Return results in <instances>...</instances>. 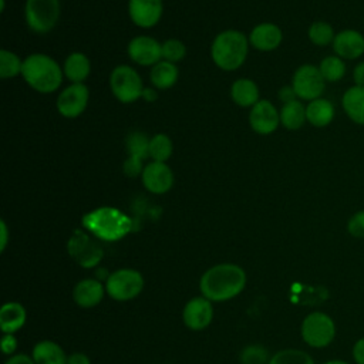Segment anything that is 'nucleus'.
I'll return each instance as SVG.
<instances>
[{"label": "nucleus", "instance_id": "8", "mask_svg": "<svg viewBox=\"0 0 364 364\" xmlns=\"http://www.w3.org/2000/svg\"><path fill=\"white\" fill-rule=\"evenodd\" d=\"M144 289V277L134 269H118L112 272L107 282L105 290L108 296L118 301L135 299Z\"/></svg>", "mask_w": 364, "mask_h": 364}, {"label": "nucleus", "instance_id": "24", "mask_svg": "<svg viewBox=\"0 0 364 364\" xmlns=\"http://www.w3.org/2000/svg\"><path fill=\"white\" fill-rule=\"evenodd\" d=\"M64 350L51 340L38 341L33 347V360L36 364H67Z\"/></svg>", "mask_w": 364, "mask_h": 364}, {"label": "nucleus", "instance_id": "46", "mask_svg": "<svg viewBox=\"0 0 364 364\" xmlns=\"http://www.w3.org/2000/svg\"><path fill=\"white\" fill-rule=\"evenodd\" d=\"M324 364H350V363H347L344 360H330V361H326Z\"/></svg>", "mask_w": 364, "mask_h": 364}, {"label": "nucleus", "instance_id": "37", "mask_svg": "<svg viewBox=\"0 0 364 364\" xmlns=\"http://www.w3.org/2000/svg\"><path fill=\"white\" fill-rule=\"evenodd\" d=\"M144 168H145L144 159L136 158V156H131V155H128V158L122 164V171L129 178H136V176L142 175Z\"/></svg>", "mask_w": 364, "mask_h": 364}, {"label": "nucleus", "instance_id": "18", "mask_svg": "<svg viewBox=\"0 0 364 364\" xmlns=\"http://www.w3.org/2000/svg\"><path fill=\"white\" fill-rule=\"evenodd\" d=\"M283 40V33L273 23H262L253 27L249 36V44L259 51L276 50Z\"/></svg>", "mask_w": 364, "mask_h": 364}, {"label": "nucleus", "instance_id": "34", "mask_svg": "<svg viewBox=\"0 0 364 364\" xmlns=\"http://www.w3.org/2000/svg\"><path fill=\"white\" fill-rule=\"evenodd\" d=\"M161 46H162V60L165 61L175 64L181 61L186 54L185 44L176 38H168Z\"/></svg>", "mask_w": 364, "mask_h": 364}, {"label": "nucleus", "instance_id": "27", "mask_svg": "<svg viewBox=\"0 0 364 364\" xmlns=\"http://www.w3.org/2000/svg\"><path fill=\"white\" fill-rule=\"evenodd\" d=\"M280 112V124L289 131L300 129L306 122V105L300 100L283 104Z\"/></svg>", "mask_w": 364, "mask_h": 364}, {"label": "nucleus", "instance_id": "17", "mask_svg": "<svg viewBox=\"0 0 364 364\" xmlns=\"http://www.w3.org/2000/svg\"><path fill=\"white\" fill-rule=\"evenodd\" d=\"M128 13L134 24L149 28L161 20L162 0H129Z\"/></svg>", "mask_w": 364, "mask_h": 364}, {"label": "nucleus", "instance_id": "11", "mask_svg": "<svg viewBox=\"0 0 364 364\" xmlns=\"http://www.w3.org/2000/svg\"><path fill=\"white\" fill-rule=\"evenodd\" d=\"M90 98L87 85L70 84L57 97V109L65 118H75L84 112Z\"/></svg>", "mask_w": 364, "mask_h": 364}, {"label": "nucleus", "instance_id": "16", "mask_svg": "<svg viewBox=\"0 0 364 364\" xmlns=\"http://www.w3.org/2000/svg\"><path fill=\"white\" fill-rule=\"evenodd\" d=\"M213 317V307L206 297H193L183 307L182 318L188 328L203 330L208 327Z\"/></svg>", "mask_w": 364, "mask_h": 364}, {"label": "nucleus", "instance_id": "25", "mask_svg": "<svg viewBox=\"0 0 364 364\" xmlns=\"http://www.w3.org/2000/svg\"><path fill=\"white\" fill-rule=\"evenodd\" d=\"M149 78L156 90H168L178 81V67L173 63L161 60L152 65Z\"/></svg>", "mask_w": 364, "mask_h": 364}, {"label": "nucleus", "instance_id": "15", "mask_svg": "<svg viewBox=\"0 0 364 364\" xmlns=\"http://www.w3.org/2000/svg\"><path fill=\"white\" fill-rule=\"evenodd\" d=\"M141 178L144 186L156 195L168 192L173 185V172L165 162H149L145 165Z\"/></svg>", "mask_w": 364, "mask_h": 364}, {"label": "nucleus", "instance_id": "9", "mask_svg": "<svg viewBox=\"0 0 364 364\" xmlns=\"http://www.w3.org/2000/svg\"><path fill=\"white\" fill-rule=\"evenodd\" d=\"M291 87L294 88L300 101H313L323 97L326 81L317 65L301 64L291 77Z\"/></svg>", "mask_w": 364, "mask_h": 364}, {"label": "nucleus", "instance_id": "42", "mask_svg": "<svg viewBox=\"0 0 364 364\" xmlns=\"http://www.w3.org/2000/svg\"><path fill=\"white\" fill-rule=\"evenodd\" d=\"M67 364H91V361L84 353H71L67 358Z\"/></svg>", "mask_w": 364, "mask_h": 364}, {"label": "nucleus", "instance_id": "30", "mask_svg": "<svg viewBox=\"0 0 364 364\" xmlns=\"http://www.w3.org/2000/svg\"><path fill=\"white\" fill-rule=\"evenodd\" d=\"M172 141L165 134H156L149 138V158L156 162H166L172 155Z\"/></svg>", "mask_w": 364, "mask_h": 364}, {"label": "nucleus", "instance_id": "7", "mask_svg": "<svg viewBox=\"0 0 364 364\" xmlns=\"http://www.w3.org/2000/svg\"><path fill=\"white\" fill-rule=\"evenodd\" d=\"M24 16L30 30L38 34L54 28L60 16V0H27Z\"/></svg>", "mask_w": 364, "mask_h": 364}, {"label": "nucleus", "instance_id": "40", "mask_svg": "<svg viewBox=\"0 0 364 364\" xmlns=\"http://www.w3.org/2000/svg\"><path fill=\"white\" fill-rule=\"evenodd\" d=\"M17 348V340L13 334H4L1 338V350L4 354H13Z\"/></svg>", "mask_w": 364, "mask_h": 364}, {"label": "nucleus", "instance_id": "29", "mask_svg": "<svg viewBox=\"0 0 364 364\" xmlns=\"http://www.w3.org/2000/svg\"><path fill=\"white\" fill-rule=\"evenodd\" d=\"M307 36L309 40L317 46V47H326V46H331L336 37V31L334 27L323 20H317L313 21L307 30Z\"/></svg>", "mask_w": 364, "mask_h": 364}, {"label": "nucleus", "instance_id": "45", "mask_svg": "<svg viewBox=\"0 0 364 364\" xmlns=\"http://www.w3.org/2000/svg\"><path fill=\"white\" fill-rule=\"evenodd\" d=\"M0 250L1 252H4V249H6V245H7V237H9V233H7V226H6V222L4 220H1L0 222Z\"/></svg>", "mask_w": 364, "mask_h": 364}, {"label": "nucleus", "instance_id": "6", "mask_svg": "<svg viewBox=\"0 0 364 364\" xmlns=\"http://www.w3.org/2000/svg\"><path fill=\"white\" fill-rule=\"evenodd\" d=\"M109 88L118 101L129 104L142 97L145 87L139 74L132 67L121 64L111 71Z\"/></svg>", "mask_w": 364, "mask_h": 364}, {"label": "nucleus", "instance_id": "36", "mask_svg": "<svg viewBox=\"0 0 364 364\" xmlns=\"http://www.w3.org/2000/svg\"><path fill=\"white\" fill-rule=\"evenodd\" d=\"M347 233L355 239H364V209L354 212L346 225Z\"/></svg>", "mask_w": 364, "mask_h": 364}, {"label": "nucleus", "instance_id": "13", "mask_svg": "<svg viewBox=\"0 0 364 364\" xmlns=\"http://www.w3.org/2000/svg\"><path fill=\"white\" fill-rule=\"evenodd\" d=\"M249 124L256 134L269 135L280 124V112L267 100H259L249 112Z\"/></svg>", "mask_w": 364, "mask_h": 364}, {"label": "nucleus", "instance_id": "4", "mask_svg": "<svg viewBox=\"0 0 364 364\" xmlns=\"http://www.w3.org/2000/svg\"><path fill=\"white\" fill-rule=\"evenodd\" d=\"M247 51L249 38L237 30H225L219 33L210 46L213 63L225 71L237 70L245 63Z\"/></svg>", "mask_w": 364, "mask_h": 364}, {"label": "nucleus", "instance_id": "28", "mask_svg": "<svg viewBox=\"0 0 364 364\" xmlns=\"http://www.w3.org/2000/svg\"><path fill=\"white\" fill-rule=\"evenodd\" d=\"M326 82H338L347 74V64L336 54L324 57L317 65Z\"/></svg>", "mask_w": 364, "mask_h": 364}, {"label": "nucleus", "instance_id": "39", "mask_svg": "<svg viewBox=\"0 0 364 364\" xmlns=\"http://www.w3.org/2000/svg\"><path fill=\"white\" fill-rule=\"evenodd\" d=\"M279 100L283 102V104H287V102H291V101H296L299 100L297 98V94L294 91V88L290 85H283L280 90H279Z\"/></svg>", "mask_w": 364, "mask_h": 364}, {"label": "nucleus", "instance_id": "26", "mask_svg": "<svg viewBox=\"0 0 364 364\" xmlns=\"http://www.w3.org/2000/svg\"><path fill=\"white\" fill-rule=\"evenodd\" d=\"M230 95L235 104L240 107H253L259 101V88L249 78H239L232 84Z\"/></svg>", "mask_w": 364, "mask_h": 364}, {"label": "nucleus", "instance_id": "22", "mask_svg": "<svg viewBox=\"0 0 364 364\" xmlns=\"http://www.w3.org/2000/svg\"><path fill=\"white\" fill-rule=\"evenodd\" d=\"M90 71H91V63L88 57L80 51L71 53L64 61L63 73L65 78L71 81V84L82 82L90 75Z\"/></svg>", "mask_w": 364, "mask_h": 364}, {"label": "nucleus", "instance_id": "10", "mask_svg": "<svg viewBox=\"0 0 364 364\" xmlns=\"http://www.w3.org/2000/svg\"><path fill=\"white\" fill-rule=\"evenodd\" d=\"M67 250H68V255L81 267H85V269L97 266L104 256L102 247L95 240H92L85 232L80 229L74 230V233L68 239Z\"/></svg>", "mask_w": 364, "mask_h": 364}, {"label": "nucleus", "instance_id": "35", "mask_svg": "<svg viewBox=\"0 0 364 364\" xmlns=\"http://www.w3.org/2000/svg\"><path fill=\"white\" fill-rule=\"evenodd\" d=\"M240 363L242 364H266L267 361V351L260 346H249L240 353Z\"/></svg>", "mask_w": 364, "mask_h": 364}, {"label": "nucleus", "instance_id": "33", "mask_svg": "<svg viewBox=\"0 0 364 364\" xmlns=\"http://www.w3.org/2000/svg\"><path fill=\"white\" fill-rule=\"evenodd\" d=\"M23 61L17 54L9 50L0 51V77L1 78H13L21 75Z\"/></svg>", "mask_w": 364, "mask_h": 364}, {"label": "nucleus", "instance_id": "32", "mask_svg": "<svg viewBox=\"0 0 364 364\" xmlns=\"http://www.w3.org/2000/svg\"><path fill=\"white\" fill-rule=\"evenodd\" d=\"M125 145L131 156H136L144 161L149 156V139L144 132L134 131L128 134L125 139Z\"/></svg>", "mask_w": 364, "mask_h": 364}, {"label": "nucleus", "instance_id": "44", "mask_svg": "<svg viewBox=\"0 0 364 364\" xmlns=\"http://www.w3.org/2000/svg\"><path fill=\"white\" fill-rule=\"evenodd\" d=\"M142 100H145L146 102H154L156 98H158V92H156V88L154 87H145L144 91H142Z\"/></svg>", "mask_w": 364, "mask_h": 364}, {"label": "nucleus", "instance_id": "14", "mask_svg": "<svg viewBox=\"0 0 364 364\" xmlns=\"http://www.w3.org/2000/svg\"><path fill=\"white\" fill-rule=\"evenodd\" d=\"M129 58L139 65H155L162 58V46L149 36H136L128 44Z\"/></svg>", "mask_w": 364, "mask_h": 364}, {"label": "nucleus", "instance_id": "38", "mask_svg": "<svg viewBox=\"0 0 364 364\" xmlns=\"http://www.w3.org/2000/svg\"><path fill=\"white\" fill-rule=\"evenodd\" d=\"M353 84L358 87H364V60H358L353 67Z\"/></svg>", "mask_w": 364, "mask_h": 364}, {"label": "nucleus", "instance_id": "19", "mask_svg": "<svg viewBox=\"0 0 364 364\" xmlns=\"http://www.w3.org/2000/svg\"><path fill=\"white\" fill-rule=\"evenodd\" d=\"M341 108L353 124L364 127V87L350 85L341 95Z\"/></svg>", "mask_w": 364, "mask_h": 364}, {"label": "nucleus", "instance_id": "20", "mask_svg": "<svg viewBox=\"0 0 364 364\" xmlns=\"http://www.w3.org/2000/svg\"><path fill=\"white\" fill-rule=\"evenodd\" d=\"M104 297V286L95 279H84L78 282L73 290L74 301L84 309L97 306Z\"/></svg>", "mask_w": 364, "mask_h": 364}, {"label": "nucleus", "instance_id": "5", "mask_svg": "<svg viewBox=\"0 0 364 364\" xmlns=\"http://www.w3.org/2000/svg\"><path fill=\"white\" fill-rule=\"evenodd\" d=\"M300 333L307 346L323 348L333 343L336 337V323L323 311H311L303 318Z\"/></svg>", "mask_w": 364, "mask_h": 364}, {"label": "nucleus", "instance_id": "2", "mask_svg": "<svg viewBox=\"0 0 364 364\" xmlns=\"http://www.w3.org/2000/svg\"><path fill=\"white\" fill-rule=\"evenodd\" d=\"M82 226L98 239L115 242L127 236L134 226L132 219L112 206H101L87 212L81 219Z\"/></svg>", "mask_w": 364, "mask_h": 364}, {"label": "nucleus", "instance_id": "23", "mask_svg": "<svg viewBox=\"0 0 364 364\" xmlns=\"http://www.w3.org/2000/svg\"><path fill=\"white\" fill-rule=\"evenodd\" d=\"M26 323V310L20 303L9 301L0 309V327L4 334H13Z\"/></svg>", "mask_w": 364, "mask_h": 364}, {"label": "nucleus", "instance_id": "43", "mask_svg": "<svg viewBox=\"0 0 364 364\" xmlns=\"http://www.w3.org/2000/svg\"><path fill=\"white\" fill-rule=\"evenodd\" d=\"M6 364H36V363L33 357H28L26 354H14L6 361Z\"/></svg>", "mask_w": 364, "mask_h": 364}, {"label": "nucleus", "instance_id": "3", "mask_svg": "<svg viewBox=\"0 0 364 364\" xmlns=\"http://www.w3.org/2000/svg\"><path fill=\"white\" fill-rule=\"evenodd\" d=\"M21 75L33 90L50 94L61 85L64 73L55 60L46 54L36 53L23 60Z\"/></svg>", "mask_w": 364, "mask_h": 364}, {"label": "nucleus", "instance_id": "1", "mask_svg": "<svg viewBox=\"0 0 364 364\" xmlns=\"http://www.w3.org/2000/svg\"><path fill=\"white\" fill-rule=\"evenodd\" d=\"M246 284L245 270L233 263H220L208 269L199 282L203 297L210 301H225L236 297Z\"/></svg>", "mask_w": 364, "mask_h": 364}, {"label": "nucleus", "instance_id": "31", "mask_svg": "<svg viewBox=\"0 0 364 364\" xmlns=\"http://www.w3.org/2000/svg\"><path fill=\"white\" fill-rule=\"evenodd\" d=\"M267 364H314V360L303 350L286 348L273 354Z\"/></svg>", "mask_w": 364, "mask_h": 364}, {"label": "nucleus", "instance_id": "12", "mask_svg": "<svg viewBox=\"0 0 364 364\" xmlns=\"http://www.w3.org/2000/svg\"><path fill=\"white\" fill-rule=\"evenodd\" d=\"M331 47L344 61H358L364 55V34L357 28H343L336 33Z\"/></svg>", "mask_w": 364, "mask_h": 364}, {"label": "nucleus", "instance_id": "41", "mask_svg": "<svg viewBox=\"0 0 364 364\" xmlns=\"http://www.w3.org/2000/svg\"><path fill=\"white\" fill-rule=\"evenodd\" d=\"M353 358L355 364H364V337L358 338L353 346Z\"/></svg>", "mask_w": 364, "mask_h": 364}, {"label": "nucleus", "instance_id": "21", "mask_svg": "<svg viewBox=\"0 0 364 364\" xmlns=\"http://www.w3.org/2000/svg\"><path fill=\"white\" fill-rule=\"evenodd\" d=\"M306 117L310 125L324 128L333 122L336 117V107L330 100L320 97L306 105Z\"/></svg>", "mask_w": 364, "mask_h": 364}]
</instances>
